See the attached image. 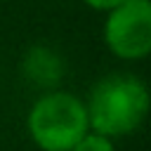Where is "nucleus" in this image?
Returning <instances> with one entry per match:
<instances>
[{
  "label": "nucleus",
  "mask_w": 151,
  "mask_h": 151,
  "mask_svg": "<svg viewBox=\"0 0 151 151\" xmlns=\"http://www.w3.org/2000/svg\"><path fill=\"white\" fill-rule=\"evenodd\" d=\"M87 125L109 139L134 132L149 113V90L132 73L101 78L85 101Z\"/></svg>",
  "instance_id": "nucleus-1"
},
{
  "label": "nucleus",
  "mask_w": 151,
  "mask_h": 151,
  "mask_svg": "<svg viewBox=\"0 0 151 151\" xmlns=\"http://www.w3.org/2000/svg\"><path fill=\"white\" fill-rule=\"evenodd\" d=\"M33 144L42 151H71L87 132L85 101L71 92H50L40 97L26 118Z\"/></svg>",
  "instance_id": "nucleus-2"
},
{
  "label": "nucleus",
  "mask_w": 151,
  "mask_h": 151,
  "mask_svg": "<svg viewBox=\"0 0 151 151\" xmlns=\"http://www.w3.org/2000/svg\"><path fill=\"white\" fill-rule=\"evenodd\" d=\"M104 42L120 59H144L151 52V2L123 0L106 12Z\"/></svg>",
  "instance_id": "nucleus-3"
},
{
  "label": "nucleus",
  "mask_w": 151,
  "mask_h": 151,
  "mask_svg": "<svg viewBox=\"0 0 151 151\" xmlns=\"http://www.w3.org/2000/svg\"><path fill=\"white\" fill-rule=\"evenodd\" d=\"M71 151H116V146H113V142H111L109 137L97 134V132L90 130Z\"/></svg>",
  "instance_id": "nucleus-4"
},
{
  "label": "nucleus",
  "mask_w": 151,
  "mask_h": 151,
  "mask_svg": "<svg viewBox=\"0 0 151 151\" xmlns=\"http://www.w3.org/2000/svg\"><path fill=\"white\" fill-rule=\"evenodd\" d=\"M87 7H92V9H99V12H109V9H113V7H118L123 0H83Z\"/></svg>",
  "instance_id": "nucleus-5"
}]
</instances>
